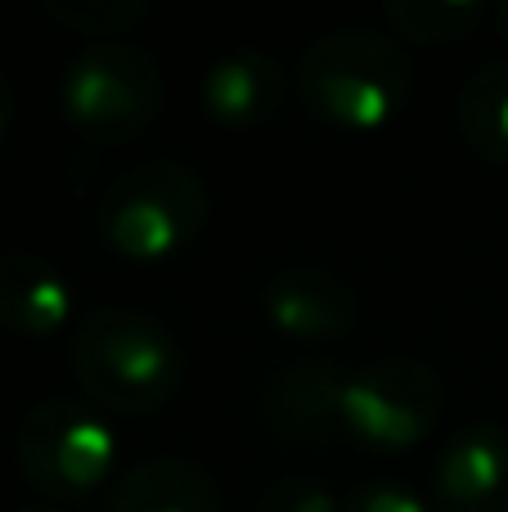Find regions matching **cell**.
<instances>
[{"label":"cell","instance_id":"obj_1","mask_svg":"<svg viewBox=\"0 0 508 512\" xmlns=\"http://www.w3.org/2000/svg\"><path fill=\"white\" fill-rule=\"evenodd\" d=\"M72 378L99 409L140 418L176 400L185 351L162 319L131 306H104L72 333Z\"/></svg>","mask_w":508,"mask_h":512},{"label":"cell","instance_id":"obj_2","mask_svg":"<svg viewBox=\"0 0 508 512\" xmlns=\"http://www.w3.org/2000/svg\"><path fill=\"white\" fill-rule=\"evenodd\" d=\"M297 95L320 122L338 131H378L405 108L414 63L401 41L369 27H338L302 50Z\"/></svg>","mask_w":508,"mask_h":512},{"label":"cell","instance_id":"obj_3","mask_svg":"<svg viewBox=\"0 0 508 512\" xmlns=\"http://www.w3.org/2000/svg\"><path fill=\"white\" fill-rule=\"evenodd\" d=\"M212 194L198 171L153 158L122 171L99 203V234L126 261H167L203 234Z\"/></svg>","mask_w":508,"mask_h":512},{"label":"cell","instance_id":"obj_4","mask_svg":"<svg viewBox=\"0 0 508 512\" xmlns=\"http://www.w3.org/2000/svg\"><path fill=\"white\" fill-rule=\"evenodd\" d=\"M162 68L135 41H95L68 63L59 108L90 144H131L162 113Z\"/></svg>","mask_w":508,"mask_h":512},{"label":"cell","instance_id":"obj_5","mask_svg":"<svg viewBox=\"0 0 508 512\" xmlns=\"http://www.w3.org/2000/svg\"><path fill=\"white\" fill-rule=\"evenodd\" d=\"M18 463L23 477L41 490L50 504H81L99 495L117 459L108 423L86 400H41L18 423Z\"/></svg>","mask_w":508,"mask_h":512},{"label":"cell","instance_id":"obj_6","mask_svg":"<svg viewBox=\"0 0 508 512\" xmlns=\"http://www.w3.org/2000/svg\"><path fill=\"white\" fill-rule=\"evenodd\" d=\"M441 418V378L419 360H374L347 378V436L369 450H410Z\"/></svg>","mask_w":508,"mask_h":512},{"label":"cell","instance_id":"obj_7","mask_svg":"<svg viewBox=\"0 0 508 512\" xmlns=\"http://www.w3.org/2000/svg\"><path fill=\"white\" fill-rule=\"evenodd\" d=\"M270 432L297 445H329L347 436V378L324 360L284 364L261 396Z\"/></svg>","mask_w":508,"mask_h":512},{"label":"cell","instance_id":"obj_8","mask_svg":"<svg viewBox=\"0 0 508 512\" xmlns=\"http://www.w3.org/2000/svg\"><path fill=\"white\" fill-rule=\"evenodd\" d=\"M261 310L284 337L333 342L356 328L360 301L351 283L324 265H288V270L270 274V283L261 288Z\"/></svg>","mask_w":508,"mask_h":512},{"label":"cell","instance_id":"obj_9","mask_svg":"<svg viewBox=\"0 0 508 512\" xmlns=\"http://www.w3.org/2000/svg\"><path fill=\"white\" fill-rule=\"evenodd\" d=\"M437 512H508V432L468 427L450 436L432 477Z\"/></svg>","mask_w":508,"mask_h":512},{"label":"cell","instance_id":"obj_10","mask_svg":"<svg viewBox=\"0 0 508 512\" xmlns=\"http://www.w3.org/2000/svg\"><path fill=\"white\" fill-rule=\"evenodd\" d=\"M288 95V72L261 50H239L203 72V108L225 131H257L275 122Z\"/></svg>","mask_w":508,"mask_h":512},{"label":"cell","instance_id":"obj_11","mask_svg":"<svg viewBox=\"0 0 508 512\" xmlns=\"http://www.w3.org/2000/svg\"><path fill=\"white\" fill-rule=\"evenodd\" d=\"M72 288L45 256L5 252L0 256V324L23 337H50L68 324Z\"/></svg>","mask_w":508,"mask_h":512},{"label":"cell","instance_id":"obj_12","mask_svg":"<svg viewBox=\"0 0 508 512\" xmlns=\"http://www.w3.org/2000/svg\"><path fill=\"white\" fill-rule=\"evenodd\" d=\"M104 512H221V490L198 463L149 459L113 481Z\"/></svg>","mask_w":508,"mask_h":512},{"label":"cell","instance_id":"obj_13","mask_svg":"<svg viewBox=\"0 0 508 512\" xmlns=\"http://www.w3.org/2000/svg\"><path fill=\"white\" fill-rule=\"evenodd\" d=\"M459 131L468 149L508 167V59H491L468 77L459 95Z\"/></svg>","mask_w":508,"mask_h":512},{"label":"cell","instance_id":"obj_14","mask_svg":"<svg viewBox=\"0 0 508 512\" xmlns=\"http://www.w3.org/2000/svg\"><path fill=\"white\" fill-rule=\"evenodd\" d=\"M383 18L401 41L450 45L477 32L491 18V9L482 0H392V5H383Z\"/></svg>","mask_w":508,"mask_h":512},{"label":"cell","instance_id":"obj_15","mask_svg":"<svg viewBox=\"0 0 508 512\" xmlns=\"http://www.w3.org/2000/svg\"><path fill=\"white\" fill-rule=\"evenodd\" d=\"M45 14L68 32H81L95 41H126L135 23L149 18L144 0H45Z\"/></svg>","mask_w":508,"mask_h":512},{"label":"cell","instance_id":"obj_16","mask_svg":"<svg viewBox=\"0 0 508 512\" xmlns=\"http://www.w3.org/2000/svg\"><path fill=\"white\" fill-rule=\"evenodd\" d=\"M257 512H342L333 490L315 477H279L257 499Z\"/></svg>","mask_w":508,"mask_h":512},{"label":"cell","instance_id":"obj_17","mask_svg":"<svg viewBox=\"0 0 508 512\" xmlns=\"http://www.w3.org/2000/svg\"><path fill=\"white\" fill-rule=\"evenodd\" d=\"M342 512H428L423 499H414L410 490L387 486V481H374V486L356 490V495L342 504Z\"/></svg>","mask_w":508,"mask_h":512},{"label":"cell","instance_id":"obj_18","mask_svg":"<svg viewBox=\"0 0 508 512\" xmlns=\"http://www.w3.org/2000/svg\"><path fill=\"white\" fill-rule=\"evenodd\" d=\"M14 113H18V99H14V86L0 77V144H5L9 126H14Z\"/></svg>","mask_w":508,"mask_h":512},{"label":"cell","instance_id":"obj_19","mask_svg":"<svg viewBox=\"0 0 508 512\" xmlns=\"http://www.w3.org/2000/svg\"><path fill=\"white\" fill-rule=\"evenodd\" d=\"M491 23H495V32H500L504 41H508V0H504V5H495V9H491Z\"/></svg>","mask_w":508,"mask_h":512},{"label":"cell","instance_id":"obj_20","mask_svg":"<svg viewBox=\"0 0 508 512\" xmlns=\"http://www.w3.org/2000/svg\"><path fill=\"white\" fill-rule=\"evenodd\" d=\"M23 512H72V508H63V504H32V508H23Z\"/></svg>","mask_w":508,"mask_h":512}]
</instances>
